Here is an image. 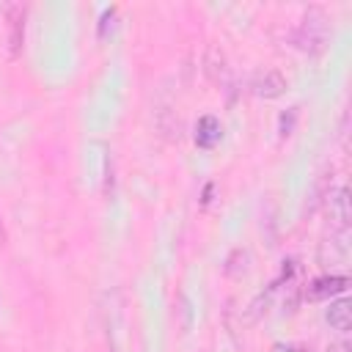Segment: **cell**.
Listing matches in <instances>:
<instances>
[{
  "mask_svg": "<svg viewBox=\"0 0 352 352\" xmlns=\"http://www.w3.org/2000/svg\"><path fill=\"white\" fill-rule=\"evenodd\" d=\"M324 38H327L324 22H322V19H314V16H305V19L300 22V28L292 33V41H294L300 50H305V52L322 50Z\"/></svg>",
  "mask_w": 352,
  "mask_h": 352,
  "instance_id": "obj_1",
  "label": "cell"
},
{
  "mask_svg": "<svg viewBox=\"0 0 352 352\" xmlns=\"http://www.w3.org/2000/svg\"><path fill=\"white\" fill-rule=\"evenodd\" d=\"M346 278L344 275H330V278H319L311 283V300H322V297H333L341 294L346 289Z\"/></svg>",
  "mask_w": 352,
  "mask_h": 352,
  "instance_id": "obj_2",
  "label": "cell"
},
{
  "mask_svg": "<svg viewBox=\"0 0 352 352\" xmlns=\"http://www.w3.org/2000/svg\"><path fill=\"white\" fill-rule=\"evenodd\" d=\"M217 140H220V121H217L214 116H204V118L198 121L195 143L204 146V148H209V146H214Z\"/></svg>",
  "mask_w": 352,
  "mask_h": 352,
  "instance_id": "obj_3",
  "label": "cell"
},
{
  "mask_svg": "<svg viewBox=\"0 0 352 352\" xmlns=\"http://www.w3.org/2000/svg\"><path fill=\"white\" fill-rule=\"evenodd\" d=\"M327 322H330V327H336V330H349V324H352V308H349V302L346 300H338V302H330V308H327Z\"/></svg>",
  "mask_w": 352,
  "mask_h": 352,
  "instance_id": "obj_5",
  "label": "cell"
},
{
  "mask_svg": "<svg viewBox=\"0 0 352 352\" xmlns=\"http://www.w3.org/2000/svg\"><path fill=\"white\" fill-rule=\"evenodd\" d=\"M283 88H286V82H283V77H280L278 72H267L264 77L256 80V94L264 96V99H275V96H280Z\"/></svg>",
  "mask_w": 352,
  "mask_h": 352,
  "instance_id": "obj_4",
  "label": "cell"
},
{
  "mask_svg": "<svg viewBox=\"0 0 352 352\" xmlns=\"http://www.w3.org/2000/svg\"><path fill=\"white\" fill-rule=\"evenodd\" d=\"M333 352H346V349H344V346H336V349H333Z\"/></svg>",
  "mask_w": 352,
  "mask_h": 352,
  "instance_id": "obj_6",
  "label": "cell"
}]
</instances>
